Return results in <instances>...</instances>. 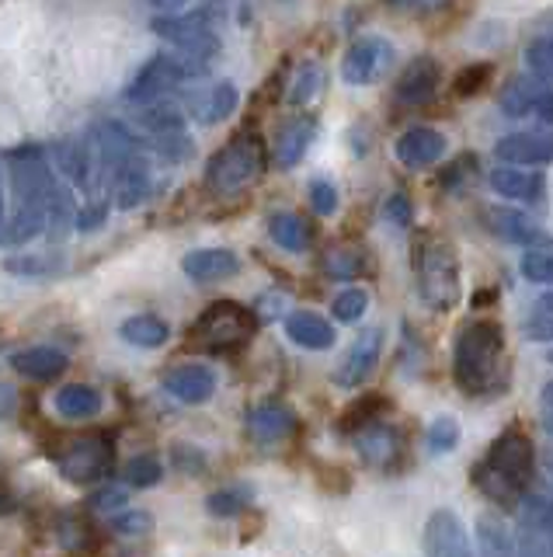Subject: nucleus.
Wrapping results in <instances>:
<instances>
[{"mask_svg": "<svg viewBox=\"0 0 553 557\" xmlns=\"http://www.w3.org/2000/svg\"><path fill=\"white\" fill-rule=\"evenodd\" d=\"M453 376L460 383V391L470 397H491L498 391H505L508 383L505 327L488 318L463 324L456 335Z\"/></svg>", "mask_w": 553, "mask_h": 557, "instance_id": "f257e3e1", "label": "nucleus"}, {"mask_svg": "<svg viewBox=\"0 0 553 557\" xmlns=\"http://www.w3.org/2000/svg\"><path fill=\"white\" fill-rule=\"evenodd\" d=\"M474 484L480 495L501 509H523L532 487V443L523 429L501 432L491 443L488 457L474 470Z\"/></svg>", "mask_w": 553, "mask_h": 557, "instance_id": "f03ea898", "label": "nucleus"}, {"mask_svg": "<svg viewBox=\"0 0 553 557\" xmlns=\"http://www.w3.org/2000/svg\"><path fill=\"white\" fill-rule=\"evenodd\" d=\"M205 70H210V63L185 57V52H158V57L143 63V70L126 87V101L140 104V109L153 101H164L171 91H178V87L202 81Z\"/></svg>", "mask_w": 553, "mask_h": 557, "instance_id": "7ed1b4c3", "label": "nucleus"}, {"mask_svg": "<svg viewBox=\"0 0 553 557\" xmlns=\"http://www.w3.org/2000/svg\"><path fill=\"white\" fill-rule=\"evenodd\" d=\"M418 293L431 310H453L460 304V261L449 240H425L418 251Z\"/></svg>", "mask_w": 553, "mask_h": 557, "instance_id": "20e7f679", "label": "nucleus"}, {"mask_svg": "<svg viewBox=\"0 0 553 557\" xmlns=\"http://www.w3.org/2000/svg\"><path fill=\"white\" fill-rule=\"evenodd\" d=\"M265 168V150L257 136H237L219 153H213L210 168H205V185L219 196H234V191L248 188Z\"/></svg>", "mask_w": 553, "mask_h": 557, "instance_id": "39448f33", "label": "nucleus"}, {"mask_svg": "<svg viewBox=\"0 0 553 557\" xmlns=\"http://www.w3.org/2000/svg\"><path fill=\"white\" fill-rule=\"evenodd\" d=\"M8 185H11V196L14 206H46L49 199L56 196V178H53V168L46 161V150L36 144H25V147H14L8 150Z\"/></svg>", "mask_w": 553, "mask_h": 557, "instance_id": "423d86ee", "label": "nucleus"}, {"mask_svg": "<svg viewBox=\"0 0 553 557\" xmlns=\"http://www.w3.org/2000/svg\"><path fill=\"white\" fill-rule=\"evenodd\" d=\"M254 331V318L248 307H240L234 300L213 304L202 313L192 327V342H199L210 352H230V348H240Z\"/></svg>", "mask_w": 553, "mask_h": 557, "instance_id": "0eeeda50", "label": "nucleus"}, {"mask_svg": "<svg viewBox=\"0 0 553 557\" xmlns=\"http://www.w3.org/2000/svg\"><path fill=\"white\" fill-rule=\"evenodd\" d=\"M153 32L185 57H196L202 63H210L219 57V35L202 14H178V17H153Z\"/></svg>", "mask_w": 553, "mask_h": 557, "instance_id": "6e6552de", "label": "nucleus"}, {"mask_svg": "<svg viewBox=\"0 0 553 557\" xmlns=\"http://www.w3.org/2000/svg\"><path fill=\"white\" fill-rule=\"evenodd\" d=\"M390 63H393V46L387 39H379V35H362V39L352 42V49L344 52L341 77L352 87H366L384 77Z\"/></svg>", "mask_w": 553, "mask_h": 557, "instance_id": "1a4fd4ad", "label": "nucleus"}, {"mask_svg": "<svg viewBox=\"0 0 553 557\" xmlns=\"http://www.w3.org/2000/svg\"><path fill=\"white\" fill-rule=\"evenodd\" d=\"M112 470V446L98 435L74 443L71 449L60 457V474L71 484H91V481H105Z\"/></svg>", "mask_w": 553, "mask_h": 557, "instance_id": "9d476101", "label": "nucleus"}, {"mask_svg": "<svg viewBox=\"0 0 553 557\" xmlns=\"http://www.w3.org/2000/svg\"><path fill=\"white\" fill-rule=\"evenodd\" d=\"M379 352H384V331H379V327L362 331V335L349 345V352L341 356V362L335 366L338 387L352 391V387H359V383H366L373 376V370H376Z\"/></svg>", "mask_w": 553, "mask_h": 557, "instance_id": "9b49d317", "label": "nucleus"}, {"mask_svg": "<svg viewBox=\"0 0 553 557\" xmlns=\"http://www.w3.org/2000/svg\"><path fill=\"white\" fill-rule=\"evenodd\" d=\"M425 554L428 557H474L470 536L453 509H436L425 522Z\"/></svg>", "mask_w": 553, "mask_h": 557, "instance_id": "f8f14e48", "label": "nucleus"}, {"mask_svg": "<svg viewBox=\"0 0 553 557\" xmlns=\"http://www.w3.org/2000/svg\"><path fill=\"white\" fill-rule=\"evenodd\" d=\"M488 223L501 240L518 244V248H526V251H546L550 248V234L536 220H529L526 213H518V209H491Z\"/></svg>", "mask_w": 553, "mask_h": 557, "instance_id": "ddd939ff", "label": "nucleus"}, {"mask_svg": "<svg viewBox=\"0 0 553 557\" xmlns=\"http://www.w3.org/2000/svg\"><path fill=\"white\" fill-rule=\"evenodd\" d=\"M439 84H442L439 60L436 57H418V60L407 63L401 81H397V101H401V104H428L431 98H436Z\"/></svg>", "mask_w": 553, "mask_h": 557, "instance_id": "4468645a", "label": "nucleus"}, {"mask_svg": "<svg viewBox=\"0 0 553 557\" xmlns=\"http://www.w3.org/2000/svg\"><path fill=\"white\" fill-rule=\"evenodd\" d=\"M393 153H397V161H401L404 168L422 171V168H431L436 161H442L445 136L436 133V129H428V126H414V129H407L401 139H397Z\"/></svg>", "mask_w": 553, "mask_h": 557, "instance_id": "2eb2a0df", "label": "nucleus"}, {"mask_svg": "<svg viewBox=\"0 0 553 557\" xmlns=\"http://www.w3.org/2000/svg\"><path fill=\"white\" fill-rule=\"evenodd\" d=\"M181 272L192 283H223V278H234L240 272V258L227 248H199L185 255Z\"/></svg>", "mask_w": 553, "mask_h": 557, "instance_id": "dca6fc26", "label": "nucleus"}, {"mask_svg": "<svg viewBox=\"0 0 553 557\" xmlns=\"http://www.w3.org/2000/svg\"><path fill=\"white\" fill-rule=\"evenodd\" d=\"M494 153L505 164L515 168H532V164H550L553 161V139L540 133H512L505 139H498Z\"/></svg>", "mask_w": 553, "mask_h": 557, "instance_id": "f3484780", "label": "nucleus"}, {"mask_svg": "<svg viewBox=\"0 0 553 557\" xmlns=\"http://www.w3.org/2000/svg\"><path fill=\"white\" fill-rule=\"evenodd\" d=\"M164 387L175 394L181 405H205L213 394H216V376L213 370H205L199 362H188V366H175L167 373Z\"/></svg>", "mask_w": 553, "mask_h": 557, "instance_id": "a211bd4d", "label": "nucleus"}, {"mask_svg": "<svg viewBox=\"0 0 553 557\" xmlns=\"http://www.w3.org/2000/svg\"><path fill=\"white\" fill-rule=\"evenodd\" d=\"M112 196L118 209H133L150 196V164L143 150L112 174Z\"/></svg>", "mask_w": 553, "mask_h": 557, "instance_id": "6ab92c4d", "label": "nucleus"}, {"mask_svg": "<svg viewBox=\"0 0 553 557\" xmlns=\"http://www.w3.org/2000/svg\"><path fill=\"white\" fill-rule=\"evenodd\" d=\"M314 133H317V122L314 119H289L286 126L275 133V168H297L303 161V153L310 150V144H314Z\"/></svg>", "mask_w": 553, "mask_h": 557, "instance_id": "aec40b11", "label": "nucleus"}, {"mask_svg": "<svg viewBox=\"0 0 553 557\" xmlns=\"http://www.w3.org/2000/svg\"><path fill=\"white\" fill-rule=\"evenodd\" d=\"M11 366L18 370L22 376L28 380H56L60 373H66V359L63 348H53V345H32V348H22V352L11 356Z\"/></svg>", "mask_w": 553, "mask_h": 557, "instance_id": "412c9836", "label": "nucleus"}, {"mask_svg": "<svg viewBox=\"0 0 553 557\" xmlns=\"http://www.w3.org/2000/svg\"><path fill=\"white\" fill-rule=\"evenodd\" d=\"M297 429V414H292L282 400H272V405H262L248 414V432L257 443H282Z\"/></svg>", "mask_w": 553, "mask_h": 557, "instance_id": "4be33fe9", "label": "nucleus"}, {"mask_svg": "<svg viewBox=\"0 0 553 557\" xmlns=\"http://www.w3.org/2000/svg\"><path fill=\"white\" fill-rule=\"evenodd\" d=\"M491 188L505 199L518 202H540L543 199V174L540 171H526V168H494L491 171Z\"/></svg>", "mask_w": 553, "mask_h": 557, "instance_id": "5701e85b", "label": "nucleus"}, {"mask_svg": "<svg viewBox=\"0 0 553 557\" xmlns=\"http://www.w3.org/2000/svg\"><path fill=\"white\" fill-rule=\"evenodd\" d=\"M286 335H289V342H297L300 348H310V352H324V348L335 345L331 321H324L321 313H310V310L289 313V318H286Z\"/></svg>", "mask_w": 553, "mask_h": 557, "instance_id": "b1692460", "label": "nucleus"}, {"mask_svg": "<svg viewBox=\"0 0 553 557\" xmlns=\"http://www.w3.org/2000/svg\"><path fill=\"white\" fill-rule=\"evenodd\" d=\"M355 446L362 449V457H366V463L387 470V467H393L397 453H401V435H397L393 425L376 422V425L362 429V432L355 435Z\"/></svg>", "mask_w": 553, "mask_h": 557, "instance_id": "393cba45", "label": "nucleus"}, {"mask_svg": "<svg viewBox=\"0 0 553 557\" xmlns=\"http://www.w3.org/2000/svg\"><path fill=\"white\" fill-rule=\"evenodd\" d=\"M53 157H56V168L71 178L74 185H91V174L98 168V157H95V147H88L84 139H60L53 147Z\"/></svg>", "mask_w": 553, "mask_h": 557, "instance_id": "a878e982", "label": "nucleus"}, {"mask_svg": "<svg viewBox=\"0 0 553 557\" xmlns=\"http://www.w3.org/2000/svg\"><path fill=\"white\" fill-rule=\"evenodd\" d=\"M46 226H49L46 206H14L4 220V244L8 248H18V244H28L32 237H39Z\"/></svg>", "mask_w": 553, "mask_h": 557, "instance_id": "bb28decb", "label": "nucleus"}, {"mask_svg": "<svg viewBox=\"0 0 553 557\" xmlns=\"http://www.w3.org/2000/svg\"><path fill=\"white\" fill-rule=\"evenodd\" d=\"M477 557H523L518 554V536L498 516L477 519Z\"/></svg>", "mask_w": 553, "mask_h": 557, "instance_id": "cd10ccee", "label": "nucleus"}, {"mask_svg": "<svg viewBox=\"0 0 553 557\" xmlns=\"http://www.w3.org/2000/svg\"><path fill=\"white\" fill-rule=\"evenodd\" d=\"M543 95H546V87L540 77H512L505 84V91H501V109H505V115L523 119L540 109Z\"/></svg>", "mask_w": 553, "mask_h": 557, "instance_id": "c85d7f7f", "label": "nucleus"}, {"mask_svg": "<svg viewBox=\"0 0 553 557\" xmlns=\"http://www.w3.org/2000/svg\"><path fill=\"white\" fill-rule=\"evenodd\" d=\"M234 109H237V87L230 81H219L210 87V91L192 98V112L199 122H205V126H213V122H223L227 115H234Z\"/></svg>", "mask_w": 553, "mask_h": 557, "instance_id": "c756f323", "label": "nucleus"}, {"mask_svg": "<svg viewBox=\"0 0 553 557\" xmlns=\"http://www.w3.org/2000/svg\"><path fill=\"white\" fill-rule=\"evenodd\" d=\"M56 411L63 418H71V422H88L101 411V394L88 383H66L56 394Z\"/></svg>", "mask_w": 553, "mask_h": 557, "instance_id": "7c9ffc66", "label": "nucleus"}, {"mask_svg": "<svg viewBox=\"0 0 553 557\" xmlns=\"http://www.w3.org/2000/svg\"><path fill=\"white\" fill-rule=\"evenodd\" d=\"M118 335H123L129 345L161 348L171 335V327H167V321L158 318V313H136V318H129L123 327H118Z\"/></svg>", "mask_w": 553, "mask_h": 557, "instance_id": "2f4dec72", "label": "nucleus"}, {"mask_svg": "<svg viewBox=\"0 0 553 557\" xmlns=\"http://www.w3.org/2000/svg\"><path fill=\"white\" fill-rule=\"evenodd\" d=\"M140 126L150 133V139L153 136H164V133H178V129H185V112L178 109L175 101H153V104H143L140 109Z\"/></svg>", "mask_w": 553, "mask_h": 557, "instance_id": "473e14b6", "label": "nucleus"}, {"mask_svg": "<svg viewBox=\"0 0 553 557\" xmlns=\"http://www.w3.org/2000/svg\"><path fill=\"white\" fill-rule=\"evenodd\" d=\"M268 234L286 251H303V248H310V226L297 213H275L268 220Z\"/></svg>", "mask_w": 553, "mask_h": 557, "instance_id": "72a5a7b5", "label": "nucleus"}, {"mask_svg": "<svg viewBox=\"0 0 553 557\" xmlns=\"http://www.w3.org/2000/svg\"><path fill=\"white\" fill-rule=\"evenodd\" d=\"M518 554L523 557H553V540L543 530V522L536 519L523 505V519H518Z\"/></svg>", "mask_w": 553, "mask_h": 557, "instance_id": "f704fd0d", "label": "nucleus"}, {"mask_svg": "<svg viewBox=\"0 0 553 557\" xmlns=\"http://www.w3.org/2000/svg\"><path fill=\"white\" fill-rule=\"evenodd\" d=\"M526 66L532 70V77L553 84V25L532 35V42L526 46Z\"/></svg>", "mask_w": 553, "mask_h": 557, "instance_id": "c9c22d12", "label": "nucleus"}, {"mask_svg": "<svg viewBox=\"0 0 553 557\" xmlns=\"http://www.w3.org/2000/svg\"><path fill=\"white\" fill-rule=\"evenodd\" d=\"M77 213L80 209H74V199L66 188H56V196L49 199V240H63L66 234H71V226H77Z\"/></svg>", "mask_w": 553, "mask_h": 557, "instance_id": "e433bc0d", "label": "nucleus"}, {"mask_svg": "<svg viewBox=\"0 0 553 557\" xmlns=\"http://www.w3.org/2000/svg\"><path fill=\"white\" fill-rule=\"evenodd\" d=\"M379 414H384V397L379 394H366V397H359L355 405L341 414V432H362V429H369L379 422Z\"/></svg>", "mask_w": 553, "mask_h": 557, "instance_id": "4c0bfd02", "label": "nucleus"}, {"mask_svg": "<svg viewBox=\"0 0 553 557\" xmlns=\"http://www.w3.org/2000/svg\"><path fill=\"white\" fill-rule=\"evenodd\" d=\"M254 498V492L248 484H227L219 487V492L210 495V502H205V509H210V516H237L240 509H248V502Z\"/></svg>", "mask_w": 553, "mask_h": 557, "instance_id": "58836bf2", "label": "nucleus"}, {"mask_svg": "<svg viewBox=\"0 0 553 557\" xmlns=\"http://www.w3.org/2000/svg\"><path fill=\"white\" fill-rule=\"evenodd\" d=\"M526 335L540 345H550L553 342V293L540 296V300L532 304V313L526 321Z\"/></svg>", "mask_w": 553, "mask_h": 557, "instance_id": "ea45409f", "label": "nucleus"}, {"mask_svg": "<svg viewBox=\"0 0 553 557\" xmlns=\"http://www.w3.org/2000/svg\"><path fill=\"white\" fill-rule=\"evenodd\" d=\"M161 474H164V467L153 453H143V457H133L126 463V484L129 487H153L161 481Z\"/></svg>", "mask_w": 553, "mask_h": 557, "instance_id": "a19ab883", "label": "nucleus"}, {"mask_svg": "<svg viewBox=\"0 0 553 557\" xmlns=\"http://www.w3.org/2000/svg\"><path fill=\"white\" fill-rule=\"evenodd\" d=\"M126 505H129V484L105 481L91 495V509L95 512H126Z\"/></svg>", "mask_w": 553, "mask_h": 557, "instance_id": "79ce46f5", "label": "nucleus"}, {"mask_svg": "<svg viewBox=\"0 0 553 557\" xmlns=\"http://www.w3.org/2000/svg\"><path fill=\"white\" fill-rule=\"evenodd\" d=\"M366 307H369V293L359 289V286L335 296V318L344 321V324H355L362 313H366Z\"/></svg>", "mask_w": 553, "mask_h": 557, "instance_id": "37998d69", "label": "nucleus"}, {"mask_svg": "<svg viewBox=\"0 0 553 557\" xmlns=\"http://www.w3.org/2000/svg\"><path fill=\"white\" fill-rule=\"evenodd\" d=\"M153 147L164 157V161H185V157H192V136L188 129H178V133H164V136H153Z\"/></svg>", "mask_w": 553, "mask_h": 557, "instance_id": "c03bdc74", "label": "nucleus"}, {"mask_svg": "<svg viewBox=\"0 0 553 557\" xmlns=\"http://www.w3.org/2000/svg\"><path fill=\"white\" fill-rule=\"evenodd\" d=\"M456 443H460L456 418H436V422L428 425V449L431 453H449V449H456Z\"/></svg>", "mask_w": 553, "mask_h": 557, "instance_id": "a18cd8bd", "label": "nucleus"}, {"mask_svg": "<svg viewBox=\"0 0 553 557\" xmlns=\"http://www.w3.org/2000/svg\"><path fill=\"white\" fill-rule=\"evenodd\" d=\"M523 275L529 278V283L553 286V251H526Z\"/></svg>", "mask_w": 553, "mask_h": 557, "instance_id": "49530a36", "label": "nucleus"}, {"mask_svg": "<svg viewBox=\"0 0 553 557\" xmlns=\"http://www.w3.org/2000/svg\"><path fill=\"white\" fill-rule=\"evenodd\" d=\"M321 84H324V74L317 66H303L300 70V77L297 84H292V91H289V101L292 104H310L314 101V95L321 91Z\"/></svg>", "mask_w": 553, "mask_h": 557, "instance_id": "de8ad7c7", "label": "nucleus"}, {"mask_svg": "<svg viewBox=\"0 0 553 557\" xmlns=\"http://www.w3.org/2000/svg\"><path fill=\"white\" fill-rule=\"evenodd\" d=\"M310 206H314V213L331 216L335 209H338V188L327 182V178L310 182Z\"/></svg>", "mask_w": 553, "mask_h": 557, "instance_id": "09e8293b", "label": "nucleus"}, {"mask_svg": "<svg viewBox=\"0 0 553 557\" xmlns=\"http://www.w3.org/2000/svg\"><path fill=\"white\" fill-rule=\"evenodd\" d=\"M324 269L335 278H355L362 269V258H359V251H331L324 261Z\"/></svg>", "mask_w": 553, "mask_h": 557, "instance_id": "8fccbe9b", "label": "nucleus"}, {"mask_svg": "<svg viewBox=\"0 0 553 557\" xmlns=\"http://www.w3.org/2000/svg\"><path fill=\"white\" fill-rule=\"evenodd\" d=\"M491 81V66L488 63H474V66H466L463 74L456 77V95L466 98V95H477L483 84Z\"/></svg>", "mask_w": 553, "mask_h": 557, "instance_id": "3c124183", "label": "nucleus"}, {"mask_svg": "<svg viewBox=\"0 0 553 557\" xmlns=\"http://www.w3.org/2000/svg\"><path fill=\"white\" fill-rule=\"evenodd\" d=\"M112 527L118 530V533H126V536H143V533H150V516L147 512H136V509H126V512H118L115 516V522Z\"/></svg>", "mask_w": 553, "mask_h": 557, "instance_id": "603ef678", "label": "nucleus"}, {"mask_svg": "<svg viewBox=\"0 0 553 557\" xmlns=\"http://www.w3.org/2000/svg\"><path fill=\"white\" fill-rule=\"evenodd\" d=\"M109 220V202H101V199H91L88 206H80V213H77V231H98L101 223Z\"/></svg>", "mask_w": 553, "mask_h": 557, "instance_id": "864d4df0", "label": "nucleus"}, {"mask_svg": "<svg viewBox=\"0 0 553 557\" xmlns=\"http://www.w3.org/2000/svg\"><path fill=\"white\" fill-rule=\"evenodd\" d=\"M8 269L22 275H46L56 269V261L46 255H28V258H8Z\"/></svg>", "mask_w": 553, "mask_h": 557, "instance_id": "5fc2aeb1", "label": "nucleus"}, {"mask_svg": "<svg viewBox=\"0 0 553 557\" xmlns=\"http://www.w3.org/2000/svg\"><path fill=\"white\" fill-rule=\"evenodd\" d=\"M171 457H175V467L181 470V474H202L205 470V457H202V449L196 446H175L171 449Z\"/></svg>", "mask_w": 553, "mask_h": 557, "instance_id": "6e6d98bb", "label": "nucleus"}, {"mask_svg": "<svg viewBox=\"0 0 553 557\" xmlns=\"http://www.w3.org/2000/svg\"><path fill=\"white\" fill-rule=\"evenodd\" d=\"M384 216L393 223V226H411V199L404 196V191H397V196H390L387 199V206H384Z\"/></svg>", "mask_w": 553, "mask_h": 557, "instance_id": "4d7b16f0", "label": "nucleus"}, {"mask_svg": "<svg viewBox=\"0 0 553 557\" xmlns=\"http://www.w3.org/2000/svg\"><path fill=\"white\" fill-rule=\"evenodd\" d=\"M384 4L397 11H411V14H431V11H442L449 0H384Z\"/></svg>", "mask_w": 553, "mask_h": 557, "instance_id": "13d9d810", "label": "nucleus"}, {"mask_svg": "<svg viewBox=\"0 0 553 557\" xmlns=\"http://www.w3.org/2000/svg\"><path fill=\"white\" fill-rule=\"evenodd\" d=\"M150 11H158V17H178V11H185L188 0H143Z\"/></svg>", "mask_w": 553, "mask_h": 557, "instance_id": "bf43d9fd", "label": "nucleus"}, {"mask_svg": "<svg viewBox=\"0 0 553 557\" xmlns=\"http://www.w3.org/2000/svg\"><path fill=\"white\" fill-rule=\"evenodd\" d=\"M536 115H540L543 122H553V91L543 95V101H540V109H536Z\"/></svg>", "mask_w": 553, "mask_h": 557, "instance_id": "052dcab7", "label": "nucleus"}, {"mask_svg": "<svg viewBox=\"0 0 553 557\" xmlns=\"http://www.w3.org/2000/svg\"><path fill=\"white\" fill-rule=\"evenodd\" d=\"M543 405H546V408H553V380L543 387Z\"/></svg>", "mask_w": 553, "mask_h": 557, "instance_id": "680f3d73", "label": "nucleus"}, {"mask_svg": "<svg viewBox=\"0 0 553 557\" xmlns=\"http://www.w3.org/2000/svg\"><path fill=\"white\" fill-rule=\"evenodd\" d=\"M543 425H546V432H550V435H553V411H550V414H546V418H543Z\"/></svg>", "mask_w": 553, "mask_h": 557, "instance_id": "e2e57ef3", "label": "nucleus"}, {"mask_svg": "<svg viewBox=\"0 0 553 557\" xmlns=\"http://www.w3.org/2000/svg\"><path fill=\"white\" fill-rule=\"evenodd\" d=\"M546 470H550V478H553V453H550V457H546Z\"/></svg>", "mask_w": 553, "mask_h": 557, "instance_id": "0e129e2a", "label": "nucleus"}, {"mask_svg": "<svg viewBox=\"0 0 553 557\" xmlns=\"http://www.w3.org/2000/svg\"><path fill=\"white\" fill-rule=\"evenodd\" d=\"M546 359H550V362H553V348H550V352H546Z\"/></svg>", "mask_w": 553, "mask_h": 557, "instance_id": "69168bd1", "label": "nucleus"}, {"mask_svg": "<svg viewBox=\"0 0 553 557\" xmlns=\"http://www.w3.org/2000/svg\"><path fill=\"white\" fill-rule=\"evenodd\" d=\"M543 530H546V527H543ZM546 533H550V540H553V530H546Z\"/></svg>", "mask_w": 553, "mask_h": 557, "instance_id": "338daca9", "label": "nucleus"}]
</instances>
